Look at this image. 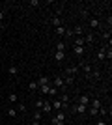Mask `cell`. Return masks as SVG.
I'll return each mask as SVG.
<instances>
[{
    "label": "cell",
    "instance_id": "30",
    "mask_svg": "<svg viewBox=\"0 0 112 125\" xmlns=\"http://www.w3.org/2000/svg\"><path fill=\"white\" fill-rule=\"evenodd\" d=\"M30 6H39V0H30Z\"/></svg>",
    "mask_w": 112,
    "mask_h": 125
},
{
    "label": "cell",
    "instance_id": "21",
    "mask_svg": "<svg viewBox=\"0 0 112 125\" xmlns=\"http://www.w3.org/2000/svg\"><path fill=\"white\" fill-rule=\"evenodd\" d=\"M49 95H56L58 94V88H54V86H49V92H47Z\"/></svg>",
    "mask_w": 112,
    "mask_h": 125
},
{
    "label": "cell",
    "instance_id": "26",
    "mask_svg": "<svg viewBox=\"0 0 112 125\" xmlns=\"http://www.w3.org/2000/svg\"><path fill=\"white\" fill-rule=\"evenodd\" d=\"M49 86H51V84H47V86H39V92H41V94H47V92H49Z\"/></svg>",
    "mask_w": 112,
    "mask_h": 125
},
{
    "label": "cell",
    "instance_id": "18",
    "mask_svg": "<svg viewBox=\"0 0 112 125\" xmlns=\"http://www.w3.org/2000/svg\"><path fill=\"white\" fill-rule=\"evenodd\" d=\"M90 26H92V28H99V26H101V22L97 21V19H92V21H90Z\"/></svg>",
    "mask_w": 112,
    "mask_h": 125
},
{
    "label": "cell",
    "instance_id": "28",
    "mask_svg": "<svg viewBox=\"0 0 112 125\" xmlns=\"http://www.w3.org/2000/svg\"><path fill=\"white\" fill-rule=\"evenodd\" d=\"M103 39H105V41H110V32H105V34H103Z\"/></svg>",
    "mask_w": 112,
    "mask_h": 125
},
{
    "label": "cell",
    "instance_id": "17",
    "mask_svg": "<svg viewBox=\"0 0 112 125\" xmlns=\"http://www.w3.org/2000/svg\"><path fill=\"white\" fill-rule=\"evenodd\" d=\"M56 51L65 52V45H64V41H58V43H56Z\"/></svg>",
    "mask_w": 112,
    "mask_h": 125
},
{
    "label": "cell",
    "instance_id": "33",
    "mask_svg": "<svg viewBox=\"0 0 112 125\" xmlns=\"http://www.w3.org/2000/svg\"><path fill=\"white\" fill-rule=\"evenodd\" d=\"M32 125H39V121H36V120H32Z\"/></svg>",
    "mask_w": 112,
    "mask_h": 125
},
{
    "label": "cell",
    "instance_id": "5",
    "mask_svg": "<svg viewBox=\"0 0 112 125\" xmlns=\"http://www.w3.org/2000/svg\"><path fill=\"white\" fill-rule=\"evenodd\" d=\"M97 60H99V62H105V60H107V54H105V47H101L99 51H97Z\"/></svg>",
    "mask_w": 112,
    "mask_h": 125
},
{
    "label": "cell",
    "instance_id": "20",
    "mask_svg": "<svg viewBox=\"0 0 112 125\" xmlns=\"http://www.w3.org/2000/svg\"><path fill=\"white\" fill-rule=\"evenodd\" d=\"M75 54H77V56H82V54H84V47H75Z\"/></svg>",
    "mask_w": 112,
    "mask_h": 125
},
{
    "label": "cell",
    "instance_id": "31",
    "mask_svg": "<svg viewBox=\"0 0 112 125\" xmlns=\"http://www.w3.org/2000/svg\"><path fill=\"white\" fill-rule=\"evenodd\" d=\"M41 106H43V101H37V103H36V108L39 110V108H41Z\"/></svg>",
    "mask_w": 112,
    "mask_h": 125
},
{
    "label": "cell",
    "instance_id": "10",
    "mask_svg": "<svg viewBox=\"0 0 112 125\" xmlns=\"http://www.w3.org/2000/svg\"><path fill=\"white\" fill-rule=\"evenodd\" d=\"M82 65V71H84V75H86V78H90V73H92V67L88 65V63H80Z\"/></svg>",
    "mask_w": 112,
    "mask_h": 125
},
{
    "label": "cell",
    "instance_id": "23",
    "mask_svg": "<svg viewBox=\"0 0 112 125\" xmlns=\"http://www.w3.org/2000/svg\"><path fill=\"white\" fill-rule=\"evenodd\" d=\"M8 101L10 103H17V94H10L8 95Z\"/></svg>",
    "mask_w": 112,
    "mask_h": 125
},
{
    "label": "cell",
    "instance_id": "13",
    "mask_svg": "<svg viewBox=\"0 0 112 125\" xmlns=\"http://www.w3.org/2000/svg\"><path fill=\"white\" fill-rule=\"evenodd\" d=\"M75 73H79V67H67L65 69V75H67V77H73Z\"/></svg>",
    "mask_w": 112,
    "mask_h": 125
},
{
    "label": "cell",
    "instance_id": "25",
    "mask_svg": "<svg viewBox=\"0 0 112 125\" xmlns=\"http://www.w3.org/2000/svg\"><path fill=\"white\" fill-rule=\"evenodd\" d=\"M8 116H10V118H15V116H17V110L15 108H8Z\"/></svg>",
    "mask_w": 112,
    "mask_h": 125
},
{
    "label": "cell",
    "instance_id": "11",
    "mask_svg": "<svg viewBox=\"0 0 112 125\" xmlns=\"http://www.w3.org/2000/svg\"><path fill=\"white\" fill-rule=\"evenodd\" d=\"M52 110V104L49 103V101H43V106H41V112H51Z\"/></svg>",
    "mask_w": 112,
    "mask_h": 125
},
{
    "label": "cell",
    "instance_id": "29",
    "mask_svg": "<svg viewBox=\"0 0 112 125\" xmlns=\"http://www.w3.org/2000/svg\"><path fill=\"white\" fill-rule=\"evenodd\" d=\"M24 110H26V104L21 103V104H19V112H24Z\"/></svg>",
    "mask_w": 112,
    "mask_h": 125
},
{
    "label": "cell",
    "instance_id": "15",
    "mask_svg": "<svg viewBox=\"0 0 112 125\" xmlns=\"http://www.w3.org/2000/svg\"><path fill=\"white\" fill-rule=\"evenodd\" d=\"M8 73H10L11 77H15V75L19 73V69H17V65H10V69H8Z\"/></svg>",
    "mask_w": 112,
    "mask_h": 125
},
{
    "label": "cell",
    "instance_id": "3",
    "mask_svg": "<svg viewBox=\"0 0 112 125\" xmlns=\"http://www.w3.org/2000/svg\"><path fill=\"white\" fill-rule=\"evenodd\" d=\"M73 110L77 112V114H84V112H88V106H86V104H79V103H77L73 106Z\"/></svg>",
    "mask_w": 112,
    "mask_h": 125
},
{
    "label": "cell",
    "instance_id": "4",
    "mask_svg": "<svg viewBox=\"0 0 112 125\" xmlns=\"http://www.w3.org/2000/svg\"><path fill=\"white\" fill-rule=\"evenodd\" d=\"M36 82H37V86H47V84H51V78L45 77V75H41V77L37 78Z\"/></svg>",
    "mask_w": 112,
    "mask_h": 125
},
{
    "label": "cell",
    "instance_id": "32",
    "mask_svg": "<svg viewBox=\"0 0 112 125\" xmlns=\"http://www.w3.org/2000/svg\"><path fill=\"white\" fill-rule=\"evenodd\" d=\"M2 19H4V11H0V21H2Z\"/></svg>",
    "mask_w": 112,
    "mask_h": 125
},
{
    "label": "cell",
    "instance_id": "9",
    "mask_svg": "<svg viewBox=\"0 0 112 125\" xmlns=\"http://www.w3.org/2000/svg\"><path fill=\"white\" fill-rule=\"evenodd\" d=\"M79 104H86L88 106L90 104V97L88 95H79Z\"/></svg>",
    "mask_w": 112,
    "mask_h": 125
},
{
    "label": "cell",
    "instance_id": "8",
    "mask_svg": "<svg viewBox=\"0 0 112 125\" xmlns=\"http://www.w3.org/2000/svg\"><path fill=\"white\" fill-rule=\"evenodd\" d=\"M51 24H52L54 28H58V26H62V19H60V17H56V15H54L52 19H51Z\"/></svg>",
    "mask_w": 112,
    "mask_h": 125
},
{
    "label": "cell",
    "instance_id": "22",
    "mask_svg": "<svg viewBox=\"0 0 112 125\" xmlns=\"http://www.w3.org/2000/svg\"><path fill=\"white\" fill-rule=\"evenodd\" d=\"M28 88L32 90V92H37V90H39V86H37V82L34 80V82H30V86H28Z\"/></svg>",
    "mask_w": 112,
    "mask_h": 125
},
{
    "label": "cell",
    "instance_id": "19",
    "mask_svg": "<svg viewBox=\"0 0 112 125\" xmlns=\"http://www.w3.org/2000/svg\"><path fill=\"white\" fill-rule=\"evenodd\" d=\"M51 104H52V108H56V110H60V108H62V103H60V99L52 101V103H51Z\"/></svg>",
    "mask_w": 112,
    "mask_h": 125
},
{
    "label": "cell",
    "instance_id": "1",
    "mask_svg": "<svg viewBox=\"0 0 112 125\" xmlns=\"http://www.w3.org/2000/svg\"><path fill=\"white\" fill-rule=\"evenodd\" d=\"M51 121H52V125H64V121H65V112H64V110H58V114L54 116Z\"/></svg>",
    "mask_w": 112,
    "mask_h": 125
},
{
    "label": "cell",
    "instance_id": "27",
    "mask_svg": "<svg viewBox=\"0 0 112 125\" xmlns=\"http://www.w3.org/2000/svg\"><path fill=\"white\" fill-rule=\"evenodd\" d=\"M93 125H107V121L103 120V118H99V120H97V121H95V123H93Z\"/></svg>",
    "mask_w": 112,
    "mask_h": 125
},
{
    "label": "cell",
    "instance_id": "12",
    "mask_svg": "<svg viewBox=\"0 0 112 125\" xmlns=\"http://www.w3.org/2000/svg\"><path fill=\"white\" fill-rule=\"evenodd\" d=\"M64 58H65V52H60V51L54 52V60H56V62H62Z\"/></svg>",
    "mask_w": 112,
    "mask_h": 125
},
{
    "label": "cell",
    "instance_id": "16",
    "mask_svg": "<svg viewBox=\"0 0 112 125\" xmlns=\"http://www.w3.org/2000/svg\"><path fill=\"white\" fill-rule=\"evenodd\" d=\"M75 47H84V37H75Z\"/></svg>",
    "mask_w": 112,
    "mask_h": 125
},
{
    "label": "cell",
    "instance_id": "7",
    "mask_svg": "<svg viewBox=\"0 0 112 125\" xmlns=\"http://www.w3.org/2000/svg\"><path fill=\"white\" fill-rule=\"evenodd\" d=\"M90 108H95V110H99L101 108V99H90Z\"/></svg>",
    "mask_w": 112,
    "mask_h": 125
},
{
    "label": "cell",
    "instance_id": "2",
    "mask_svg": "<svg viewBox=\"0 0 112 125\" xmlns=\"http://www.w3.org/2000/svg\"><path fill=\"white\" fill-rule=\"evenodd\" d=\"M51 82H52V86H54V88H65L64 78H62V77H56V78H52Z\"/></svg>",
    "mask_w": 112,
    "mask_h": 125
},
{
    "label": "cell",
    "instance_id": "24",
    "mask_svg": "<svg viewBox=\"0 0 112 125\" xmlns=\"http://www.w3.org/2000/svg\"><path fill=\"white\" fill-rule=\"evenodd\" d=\"M65 30H67V28H64V26H58V28H56V34H58V36H64Z\"/></svg>",
    "mask_w": 112,
    "mask_h": 125
},
{
    "label": "cell",
    "instance_id": "14",
    "mask_svg": "<svg viewBox=\"0 0 112 125\" xmlns=\"http://www.w3.org/2000/svg\"><path fill=\"white\" fill-rule=\"evenodd\" d=\"M41 118H43V112H41V110H34V120H36V121H41Z\"/></svg>",
    "mask_w": 112,
    "mask_h": 125
},
{
    "label": "cell",
    "instance_id": "6",
    "mask_svg": "<svg viewBox=\"0 0 112 125\" xmlns=\"http://www.w3.org/2000/svg\"><path fill=\"white\" fill-rule=\"evenodd\" d=\"M73 34H75L77 37H82V34H84V28H82L80 24H77V26L73 28Z\"/></svg>",
    "mask_w": 112,
    "mask_h": 125
}]
</instances>
